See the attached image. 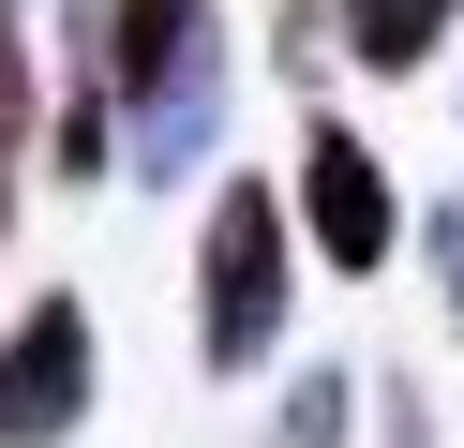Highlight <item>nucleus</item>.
<instances>
[{
  "label": "nucleus",
  "mask_w": 464,
  "mask_h": 448,
  "mask_svg": "<svg viewBox=\"0 0 464 448\" xmlns=\"http://www.w3.org/2000/svg\"><path fill=\"white\" fill-rule=\"evenodd\" d=\"M105 135L135 179H195L225 135V0H105Z\"/></svg>",
  "instance_id": "f257e3e1"
},
{
  "label": "nucleus",
  "mask_w": 464,
  "mask_h": 448,
  "mask_svg": "<svg viewBox=\"0 0 464 448\" xmlns=\"http://www.w3.org/2000/svg\"><path fill=\"white\" fill-rule=\"evenodd\" d=\"M285 344V195L270 179H225L210 239H195V358L210 374H255Z\"/></svg>",
  "instance_id": "f03ea898"
},
{
  "label": "nucleus",
  "mask_w": 464,
  "mask_h": 448,
  "mask_svg": "<svg viewBox=\"0 0 464 448\" xmlns=\"http://www.w3.org/2000/svg\"><path fill=\"white\" fill-rule=\"evenodd\" d=\"M91 418V299H31L0 329V448H61Z\"/></svg>",
  "instance_id": "7ed1b4c3"
},
{
  "label": "nucleus",
  "mask_w": 464,
  "mask_h": 448,
  "mask_svg": "<svg viewBox=\"0 0 464 448\" xmlns=\"http://www.w3.org/2000/svg\"><path fill=\"white\" fill-rule=\"evenodd\" d=\"M300 224H314L330 269H390L404 209H390V165L360 149V119H314V135H300Z\"/></svg>",
  "instance_id": "20e7f679"
},
{
  "label": "nucleus",
  "mask_w": 464,
  "mask_h": 448,
  "mask_svg": "<svg viewBox=\"0 0 464 448\" xmlns=\"http://www.w3.org/2000/svg\"><path fill=\"white\" fill-rule=\"evenodd\" d=\"M450 15L464 0H344V45H360V75H420Z\"/></svg>",
  "instance_id": "39448f33"
},
{
  "label": "nucleus",
  "mask_w": 464,
  "mask_h": 448,
  "mask_svg": "<svg viewBox=\"0 0 464 448\" xmlns=\"http://www.w3.org/2000/svg\"><path fill=\"white\" fill-rule=\"evenodd\" d=\"M15 179H31V45H15V0H0V224H15Z\"/></svg>",
  "instance_id": "423d86ee"
},
{
  "label": "nucleus",
  "mask_w": 464,
  "mask_h": 448,
  "mask_svg": "<svg viewBox=\"0 0 464 448\" xmlns=\"http://www.w3.org/2000/svg\"><path fill=\"white\" fill-rule=\"evenodd\" d=\"M330 434H344V374H314L300 404H285V448H330Z\"/></svg>",
  "instance_id": "0eeeda50"
},
{
  "label": "nucleus",
  "mask_w": 464,
  "mask_h": 448,
  "mask_svg": "<svg viewBox=\"0 0 464 448\" xmlns=\"http://www.w3.org/2000/svg\"><path fill=\"white\" fill-rule=\"evenodd\" d=\"M434 299H450V329H464V195L434 209Z\"/></svg>",
  "instance_id": "6e6552de"
}]
</instances>
